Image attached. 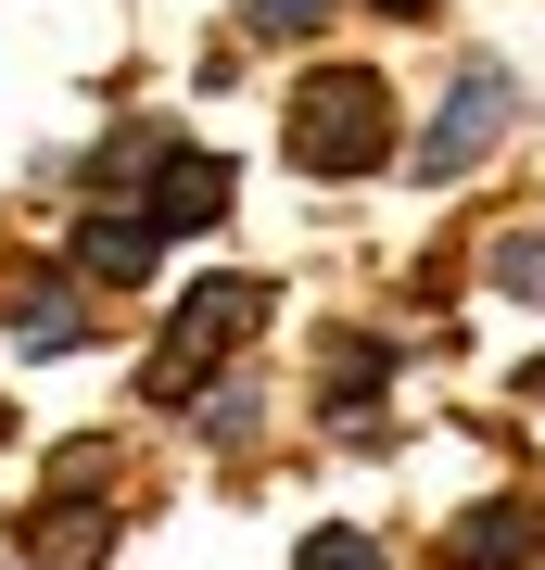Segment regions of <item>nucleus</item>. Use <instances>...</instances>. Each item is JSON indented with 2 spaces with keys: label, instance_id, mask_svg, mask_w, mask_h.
Returning <instances> with one entry per match:
<instances>
[{
  "label": "nucleus",
  "instance_id": "nucleus-1",
  "mask_svg": "<svg viewBox=\"0 0 545 570\" xmlns=\"http://www.w3.org/2000/svg\"><path fill=\"white\" fill-rule=\"evenodd\" d=\"M292 165L304 178H368V165L393 153V89L368 77V63H318V77L292 89Z\"/></svg>",
  "mask_w": 545,
  "mask_h": 570
},
{
  "label": "nucleus",
  "instance_id": "nucleus-2",
  "mask_svg": "<svg viewBox=\"0 0 545 570\" xmlns=\"http://www.w3.org/2000/svg\"><path fill=\"white\" fill-rule=\"evenodd\" d=\"M242 330H266V279H203V292H178V317H165V343H153V393L178 406L191 367H216Z\"/></svg>",
  "mask_w": 545,
  "mask_h": 570
},
{
  "label": "nucleus",
  "instance_id": "nucleus-3",
  "mask_svg": "<svg viewBox=\"0 0 545 570\" xmlns=\"http://www.w3.org/2000/svg\"><path fill=\"white\" fill-rule=\"evenodd\" d=\"M507 127H520V77H507V63H469L445 89V115H431V140H419V178H469Z\"/></svg>",
  "mask_w": 545,
  "mask_h": 570
},
{
  "label": "nucleus",
  "instance_id": "nucleus-4",
  "mask_svg": "<svg viewBox=\"0 0 545 570\" xmlns=\"http://www.w3.org/2000/svg\"><path fill=\"white\" fill-rule=\"evenodd\" d=\"M228 216V165L216 153H153V190H140V228H216Z\"/></svg>",
  "mask_w": 545,
  "mask_h": 570
},
{
  "label": "nucleus",
  "instance_id": "nucleus-5",
  "mask_svg": "<svg viewBox=\"0 0 545 570\" xmlns=\"http://www.w3.org/2000/svg\"><path fill=\"white\" fill-rule=\"evenodd\" d=\"M115 558V508L101 494H64V508L26 520V570H101Z\"/></svg>",
  "mask_w": 545,
  "mask_h": 570
},
{
  "label": "nucleus",
  "instance_id": "nucleus-6",
  "mask_svg": "<svg viewBox=\"0 0 545 570\" xmlns=\"http://www.w3.org/2000/svg\"><path fill=\"white\" fill-rule=\"evenodd\" d=\"M445 558H457V570H520V558H533V508H520V494H495V508H469Z\"/></svg>",
  "mask_w": 545,
  "mask_h": 570
},
{
  "label": "nucleus",
  "instance_id": "nucleus-7",
  "mask_svg": "<svg viewBox=\"0 0 545 570\" xmlns=\"http://www.w3.org/2000/svg\"><path fill=\"white\" fill-rule=\"evenodd\" d=\"M77 254H89V279H140V266H153V228L140 216H89Z\"/></svg>",
  "mask_w": 545,
  "mask_h": 570
},
{
  "label": "nucleus",
  "instance_id": "nucleus-8",
  "mask_svg": "<svg viewBox=\"0 0 545 570\" xmlns=\"http://www.w3.org/2000/svg\"><path fill=\"white\" fill-rule=\"evenodd\" d=\"M292 570H381V546H368V532H304Z\"/></svg>",
  "mask_w": 545,
  "mask_h": 570
},
{
  "label": "nucleus",
  "instance_id": "nucleus-9",
  "mask_svg": "<svg viewBox=\"0 0 545 570\" xmlns=\"http://www.w3.org/2000/svg\"><path fill=\"white\" fill-rule=\"evenodd\" d=\"M495 292L507 305H545V242H495Z\"/></svg>",
  "mask_w": 545,
  "mask_h": 570
},
{
  "label": "nucleus",
  "instance_id": "nucleus-10",
  "mask_svg": "<svg viewBox=\"0 0 545 570\" xmlns=\"http://www.w3.org/2000/svg\"><path fill=\"white\" fill-rule=\"evenodd\" d=\"M330 13V0H254V26H266V39H292V26H318Z\"/></svg>",
  "mask_w": 545,
  "mask_h": 570
},
{
  "label": "nucleus",
  "instance_id": "nucleus-11",
  "mask_svg": "<svg viewBox=\"0 0 545 570\" xmlns=\"http://www.w3.org/2000/svg\"><path fill=\"white\" fill-rule=\"evenodd\" d=\"M381 13H431V0H381Z\"/></svg>",
  "mask_w": 545,
  "mask_h": 570
}]
</instances>
